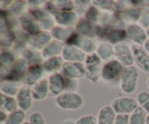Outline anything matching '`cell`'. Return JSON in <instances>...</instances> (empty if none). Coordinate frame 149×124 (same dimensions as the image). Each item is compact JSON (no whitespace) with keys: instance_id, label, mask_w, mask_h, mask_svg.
<instances>
[{"instance_id":"1","label":"cell","mask_w":149,"mask_h":124,"mask_svg":"<svg viewBox=\"0 0 149 124\" xmlns=\"http://www.w3.org/2000/svg\"><path fill=\"white\" fill-rule=\"evenodd\" d=\"M56 104L65 110H77L84 104L83 97L77 92H63L56 98Z\"/></svg>"},{"instance_id":"2","label":"cell","mask_w":149,"mask_h":124,"mask_svg":"<svg viewBox=\"0 0 149 124\" xmlns=\"http://www.w3.org/2000/svg\"><path fill=\"white\" fill-rule=\"evenodd\" d=\"M101 64L102 59L97 53L88 54L84 61L85 77L93 83H96L101 75Z\"/></svg>"},{"instance_id":"3","label":"cell","mask_w":149,"mask_h":124,"mask_svg":"<svg viewBox=\"0 0 149 124\" xmlns=\"http://www.w3.org/2000/svg\"><path fill=\"white\" fill-rule=\"evenodd\" d=\"M139 77L138 70L136 67H129L124 68L120 79V87L125 93H132L135 90Z\"/></svg>"},{"instance_id":"4","label":"cell","mask_w":149,"mask_h":124,"mask_svg":"<svg viewBox=\"0 0 149 124\" xmlns=\"http://www.w3.org/2000/svg\"><path fill=\"white\" fill-rule=\"evenodd\" d=\"M29 67V64L24 58H19L10 67L9 71L4 76V80L15 82V83L21 80H23Z\"/></svg>"},{"instance_id":"5","label":"cell","mask_w":149,"mask_h":124,"mask_svg":"<svg viewBox=\"0 0 149 124\" xmlns=\"http://www.w3.org/2000/svg\"><path fill=\"white\" fill-rule=\"evenodd\" d=\"M113 53L116 60L123 66L124 68L132 67L134 63L133 55L132 50L126 42L123 41L115 45Z\"/></svg>"},{"instance_id":"6","label":"cell","mask_w":149,"mask_h":124,"mask_svg":"<svg viewBox=\"0 0 149 124\" xmlns=\"http://www.w3.org/2000/svg\"><path fill=\"white\" fill-rule=\"evenodd\" d=\"M111 106L116 114L130 115L139 106L136 99L132 97H121L114 99Z\"/></svg>"},{"instance_id":"7","label":"cell","mask_w":149,"mask_h":124,"mask_svg":"<svg viewBox=\"0 0 149 124\" xmlns=\"http://www.w3.org/2000/svg\"><path fill=\"white\" fill-rule=\"evenodd\" d=\"M61 74L65 77L71 79H78L85 76V67L83 62H68L63 63L61 69Z\"/></svg>"},{"instance_id":"8","label":"cell","mask_w":149,"mask_h":124,"mask_svg":"<svg viewBox=\"0 0 149 124\" xmlns=\"http://www.w3.org/2000/svg\"><path fill=\"white\" fill-rule=\"evenodd\" d=\"M100 28V26L84 18L79 20L76 26V32L84 37L93 39L95 36H99Z\"/></svg>"},{"instance_id":"9","label":"cell","mask_w":149,"mask_h":124,"mask_svg":"<svg viewBox=\"0 0 149 124\" xmlns=\"http://www.w3.org/2000/svg\"><path fill=\"white\" fill-rule=\"evenodd\" d=\"M99 36L105 38L108 42L112 44H118L123 42L124 39L127 36L126 31L123 29H116L114 27L103 26L100 28Z\"/></svg>"},{"instance_id":"10","label":"cell","mask_w":149,"mask_h":124,"mask_svg":"<svg viewBox=\"0 0 149 124\" xmlns=\"http://www.w3.org/2000/svg\"><path fill=\"white\" fill-rule=\"evenodd\" d=\"M134 62L146 73H149V54L143 46L133 45L131 47Z\"/></svg>"},{"instance_id":"11","label":"cell","mask_w":149,"mask_h":124,"mask_svg":"<svg viewBox=\"0 0 149 124\" xmlns=\"http://www.w3.org/2000/svg\"><path fill=\"white\" fill-rule=\"evenodd\" d=\"M124 67L117 61L112 60L106 63L102 68L101 77L106 81L113 80L122 75Z\"/></svg>"},{"instance_id":"12","label":"cell","mask_w":149,"mask_h":124,"mask_svg":"<svg viewBox=\"0 0 149 124\" xmlns=\"http://www.w3.org/2000/svg\"><path fill=\"white\" fill-rule=\"evenodd\" d=\"M127 35L131 41L135 43V45H142L145 44L148 39L146 31L140 25L131 24L127 28Z\"/></svg>"},{"instance_id":"13","label":"cell","mask_w":149,"mask_h":124,"mask_svg":"<svg viewBox=\"0 0 149 124\" xmlns=\"http://www.w3.org/2000/svg\"><path fill=\"white\" fill-rule=\"evenodd\" d=\"M30 15L39 26L45 30H52L55 27L53 18L44 10H41L40 8L31 9Z\"/></svg>"},{"instance_id":"14","label":"cell","mask_w":149,"mask_h":124,"mask_svg":"<svg viewBox=\"0 0 149 124\" xmlns=\"http://www.w3.org/2000/svg\"><path fill=\"white\" fill-rule=\"evenodd\" d=\"M64 61L68 62H82L86 59V53L74 45H65L62 52Z\"/></svg>"},{"instance_id":"15","label":"cell","mask_w":149,"mask_h":124,"mask_svg":"<svg viewBox=\"0 0 149 124\" xmlns=\"http://www.w3.org/2000/svg\"><path fill=\"white\" fill-rule=\"evenodd\" d=\"M48 80L49 95L58 97L65 91V77L61 73H53Z\"/></svg>"},{"instance_id":"16","label":"cell","mask_w":149,"mask_h":124,"mask_svg":"<svg viewBox=\"0 0 149 124\" xmlns=\"http://www.w3.org/2000/svg\"><path fill=\"white\" fill-rule=\"evenodd\" d=\"M17 105L19 109L24 112H27L31 109L32 106L31 89L28 85H23L20 88L18 93L16 96Z\"/></svg>"},{"instance_id":"17","label":"cell","mask_w":149,"mask_h":124,"mask_svg":"<svg viewBox=\"0 0 149 124\" xmlns=\"http://www.w3.org/2000/svg\"><path fill=\"white\" fill-rule=\"evenodd\" d=\"M31 95L33 100L42 101L49 95V80L41 79L31 87Z\"/></svg>"},{"instance_id":"18","label":"cell","mask_w":149,"mask_h":124,"mask_svg":"<svg viewBox=\"0 0 149 124\" xmlns=\"http://www.w3.org/2000/svg\"><path fill=\"white\" fill-rule=\"evenodd\" d=\"M44 71V67L42 64L29 66L27 71L26 73L23 82L25 85H31L36 84L39 80H41Z\"/></svg>"},{"instance_id":"19","label":"cell","mask_w":149,"mask_h":124,"mask_svg":"<svg viewBox=\"0 0 149 124\" xmlns=\"http://www.w3.org/2000/svg\"><path fill=\"white\" fill-rule=\"evenodd\" d=\"M52 38L51 33L47 32H41L29 39V45L33 49L40 50L45 48V47L52 40Z\"/></svg>"},{"instance_id":"20","label":"cell","mask_w":149,"mask_h":124,"mask_svg":"<svg viewBox=\"0 0 149 124\" xmlns=\"http://www.w3.org/2000/svg\"><path fill=\"white\" fill-rule=\"evenodd\" d=\"M55 21L60 26L65 27H72L79 22L78 15L75 12H59L55 16Z\"/></svg>"},{"instance_id":"21","label":"cell","mask_w":149,"mask_h":124,"mask_svg":"<svg viewBox=\"0 0 149 124\" xmlns=\"http://www.w3.org/2000/svg\"><path fill=\"white\" fill-rule=\"evenodd\" d=\"M20 23L23 29L32 36L40 33L41 27L31 15H23L20 18Z\"/></svg>"},{"instance_id":"22","label":"cell","mask_w":149,"mask_h":124,"mask_svg":"<svg viewBox=\"0 0 149 124\" xmlns=\"http://www.w3.org/2000/svg\"><path fill=\"white\" fill-rule=\"evenodd\" d=\"M64 47L65 46L63 42L56 39H52L42 50V56L47 58L58 56L62 54Z\"/></svg>"},{"instance_id":"23","label":"cell","mask_w":149,"mask_h":124,"mask_svg":"<svg viewBox=\"0 0 149 124\" xmlns=\"http://www.w3.org/2000/svg\"><path fill=\"white\" fill-rule=\"evenodd\" d=\"M117 114L110 105L103 106L100 109L97 116L98 124H114Z\"/></svg>"},{"instance_id":"24","label":"cell","mask_w":149,"mask_h":124,"mask_svg":"<svg viewBox=\"0 0 149 124\" xmlns=\"http://www.w3.org/2000/svg\"><path fill=\"white\" fill-rule=\"evenodd\" d=\"M75 32L72 27L57 26L51 30V35L54 39L66 42Z\"/></svg>"},{"instance_id":"25","label":"cell","mask_w":149,"mask_h":124,"mask_svg":"<svg viewBox=\"0 0 149 124\" xmlns=\"http://www.w3.org/2000/svg\"><path fill=\"white\" fill-rule=\"evenodd\" d=\"M42 54H41L39 50L33 48L26 49L23 52V58L27 61L29 66L40 64L41 61H42Z\"/></svg>"},{"instance_id":"26","label":"cell","mask_w":149,"mask_h":124,"mask_svg":"<svg viewBox=\"0 0 149 124\" xmlns=\"http://www.w3.org/2000/svg\"><path fill=\"white\" fill-rule=\"evenodd\" d=\"M1 110L5 112H10L16 110L17 109V102L16 98L12 97V96H6V95L1 93Z\"/></svg>"},{"instance_id":"27","label":"cell","mask_w":149,"mask_h":124,"mask_svg":"<svg viewBox=\"0 0 149 124\" xmlns=\"http://www.w3.org/2000/svg\"><path fill=\"white\" fill-rule=\"evenodd\" d=\"M63 58L62 56H55L52 58H47L46 61L44 62L43 67L44 70H45L47 72H52L61 69V67L63 64Z\"/></svg>"},{"instance_id":"28","label":"cell","mask_w":149,"mask_h":124,"mask_svg":"<svg viewBox=\"0 0 149 124\" xmlns=\"http://www.w3.org/2000/svg\"><path fill=\"white\" fill-rule=\"evenodd\" d=\"M20 88L15 82L3 80L1 83V93L12 97L16 96Z\"/></svg>"},{"instance_id":"29","label":"cell","mask_w":149,"mask_h":124,"mask_svg":"<svg viewBox=\"0 0 149 124\" xmlns=\"http://www.w3.org/2000/svg\"><path fill=\"white\" fill-rule=\"evenodd\" d=\"M148 113L141 106L130 115V124H146Z\"/></svg>"},{"instance_id":"30","label":"cell","mask_w":149,"mask_h":124,"mask_svg":"<svg viewBox=\"0 0 149 124\" xmlns=\"http://www.w3.org/2000/svg\"><path fill=\"white\" fill-rule=\"evenodd\" d=\"M25 118L26 112L20 109H17L8 114L4 124H22L25 122Z\"/></svg>"},{"instance_id":"31","label":"cell","mask_w":149,"mask_h":124,"mask_svg":"<svg viewBox=\"0 0 149 124\" xmlns=\"http://www.w3.org/2000/svg\"><path fill=\"white\" fill-rule=\"evenodd\" d=\"M141 12V9L128 8L122 13V18L124 21L128 23L139 21Z\"/></svg>"},{"instance_id":"32","label":"cell","mask_w":149,"mask_h":124,"mask_svg":"<svg viewBox=\"0 0 149 124\" xmlns=\"http://www.w3.org/2000/svg\"><path fill=\"white\" fill-rule=\"evenodd\" d=\"M97 54L101 59L108 60L111 57H112L114 53H113V49L112 48L111 45L107 43H104L100 45L97 48Z\"/></svg>"},{"instance_id":"33","label":"cell","mask_w":149,"mask_h":124,"mask_svg":"<svg viewBox=\"0 0 149 124\" xmlns=\"http://www.w3.org/2000/svg\"><path fill=\"white\" fill-rule=\"evenodd\" d=\"M0 61H1V67H4L5 68H7V67H12L16 61L14 54L10 51H5L2 53Z\"/></svg>"},{"instance_id":"34","label":"cell","mask_w":149,"mask_h":124,"mask_svg":"<svg viewBox=\"0 0 149 124\" xmlns=\"http://www.w3.org/2000/svg\"><path fill=\"white\" fill-rule=\"evenodd\" d=\"M84 18L87 20L95 23L98 21L100 20V13H99L97 7H96V6L95 5L90 6L87 13H86Z\"/></svg>"},{"instance_id":"35","label":"cell","mask_w":149,"mask_h":124,"mask_svg":"<svg viewBox=\"0 0 149 124\" xmlns=\"http://www.w3.org/2000/svg\"><path fill=\"white\" fill-rule=\"evenodd\" d=\"M54 4L59 12H73L74 4L72 1H55Z\"/></svg>"},{"instance_id":"36","label":"cell","mask_w":149,"mask_h":124,"mask_svg":"<svg viewBox=\"0 0 149 124\" xmlns=\"http://www.w3.org/2000/svg\"><path fill=\"white\" fill-rule=\"evenodd\" d=\"M74 11L77 15H84L88 10L90 6V1H74Z\"/></svg>"},{"instance_id":"37","label":"cell","mask_w":149,"mask_h":124,"mask_svg":"<svg viewBox=\"0 0 149 124\" xmlns=\"http://www.w3.org/2000/svg\"><path fill=\"white\" fill-rule=\"evenodd\" d=\"M138 22L140 26H142L143 29H146L149 28V6H146L141 9V15Z\"/></svg>"},{"instance_id":"38","label":"cell","mask_w":149,"mask_h":124,"mask_svg":"<svg viewBox=\"0 0 149 124\" xmlns=\"http://www.w3.org/2000/svg\"><path fill=\"white\" fill-rule=\"evenodd\" d=\"M26 2L23 1H15V4H11L9 8V12L13 15H19L23 13L26 9Z\"/></svg>"},{"instance_id":"39","label":"cell","mask_w":149,"mask_h":124,"mask_svg":"<svg viewBox=\"0 0 149 124\" xmlns=\"http://www.w3.org/2000/svg\"><path fill=\"white\" fill-rule=\"evenodd\" d=\"M15 40V36L13 34L10 32H6V33L1 34V48H10L13 45V42Z\"/></svg>"},{"instance_id":"40","label":"cell","mask_w":149,"mask_h":124,"mask_svg":"<svg viewBox=\"0 0 149 124\" xmlns=\"http://www.w3.org/2000/svg\"><path fill=\"white\" fill-rule=\"evenodd\" d=\"M78 88H79L78 80L65 77V91L76 92L77 90H78Z\"/></svg>"},{"instance_id":"41","label":"cell","mask_w":149,"mask_h":124,"mask_svg":"<svg viewBox=\"0 0 149 124\" xmlns=\"http://www.w3.org/2000/svg\"><path fill=\"white\" fill-rule=\"evenodd\" d=\"M76 124H98V122H97V118L95 116L87 115L77 120Z\"/></svg>"},{"instance_id":"42","label":"cell","mask_w":149,"mask_h":124,"mask_svg":"<svg viewBox=\"0 0 149 124\" xmlns=\"http://www.w3.org/2000/svg\"><path fill=\"white\" fill-rule=\"evenodd\" d=\"M29 124H46L44 117L38 112H33L29 117Z\"/></svg>"},{"instance_id":"43","label":"cell","mask_w":149,"mask_h":124,"mask_svg":"<svg viewBox=\"0 0 149 124\" xmlns=\"http://www.w3.org/2000/svg\"><path fill=\"white\" fill-rule=\"evenodd\" d=\"M43 10L47 14H49V15H53L55 16L59 13V10H58V8L55 5L54 2H52V1H46L45 4H44Z\"/></svg>"},{"instance_id":"44","label":"cell","mask_w":149,"mask_h":124,"mask_svg":"<svg viewBox=\"0 0 149 124\" xmlns=\"http://www.w3.org/2000/svg\"><path fill=\"white\" fill-rule=\"evenodd\" d=\"M109 1H94L95 6L100 7L103 10H114L115 4H113V1H111L109 3Z\"/></svg>"},{"instance_id":"45","label":"cell","mask_w":149,"mask_h":124,"mask_svg":"<svg viewBox=\"0 0 149 124\" xmlns=\"http://www.w3.org/2000/svg\"><path fill=\"white\" fill-rule=\"evenodd\" d=\"M137 102H138V105L142 106L147 102H149V93L146 91H142L137 96Z\"/></svg>"},{"instance_id":"46","label":"cell","mask_w":149,"mask_h":124,"mask_svg":"<svg viewBox=\"0 0 149 124\" xmlns=\"http://www.w3.org/2000/svg\"><path fill=\"white\" fill-rule=\"evenodd\" d=\"M114 124H130V115L117 114Z\"/></svg>"},{"instance_id":"47","label":"cell","mask_w":149,"mask_h":124,"mask_svg":"<svg viewBox=\"0 0 149 124\" xmlns=\"http://www.w3.org/2000/svg\"><path fill=\"white\" fill-rule=\"evenodd\" d=\"M7 116H8V115H7V112L1 110V112H0V122H1V124H4V123L7 120Z\"/></svg>"},{"instance_id":"48","label":"cell","mask_w":149,"mask_h":124,"mask_svg":"<svg viewBox=\"0 0 149 124\" xmlns=\"http://www.w3.org/2000/svg\"><path fill=\"white\" fill-rule=\"evenodd\" d=\"M61 124H76V121L73 119H68L61 123Z\"/></svg>"},{"instance_id":"49","label":"cell","mask_w":149,"mask_h":124,"mask_svg":"<svg viewBox=\"0 0 149 124\" xmlns=\"http://www.w3.org/2000/svg\"><path fill=\"white\" fill-rule=\"evenodd\" d=\"M141 107H143L144 109V110L148 113V115H149V102H147L146 104H145L144 105H143Z\"/></svg>"},{"instance_id":"50","label":"cell","mask_w":149,"mask_h":124,"mask_svg":"<svg viewBox=\"0 0 149 124\" xmlns=\"http://www.w3.org/2000/svg\"><path fill=\"white\" fill-rule=\"evenodd\" d=\"M144 48L146 49V50L148 52V53L149 54V38L146 40V42H145V44L143 45Z\"/></svg>"},{"instance_id":"51","label":"cell","mask_w":149,"mask_h":124,"mask_svg":"<svg viewBox=\"0 0 149 124\" xmlns=\"http://www.w3.org/2000/svg\"><path fill=\"white\" fill-rule=\"evenodd\" d=\"M146 124H149V115H147L146 120Z\"/></svg>"},{"instance_id":"52","label":"cell","mask_w":149,"mask_h":124,"mask_svg":"<svg viewBox=\"0 0 149 124\" xmlns=\"http://www.w3.org/2000/svg\"><path fill=\"white\" fill-rule=\"evenodd\" d=\"M146 33H147V35H148V37L149 38V28L146 29Z\"/></svg>"},{"instance_id":"53","label":"cell","mask_w":149,"mask_h":124,"mask_svg":"<svg viewBox=\"0 0 149 124\" xmlns=\"http://www.w3.org/2000/svg\"><path fill=\"white\" fill-rule=\"evenodd\" d=\"M147 85H148V88H149V77H148V80H147Z\"/></svg>"},{"instance_id":"54","label":"cell","mask_w":149,"mask_h":124,"mask_svg":"<svg viewBox=\"0 0 149 124\" xmlns=\"http://www.w3.org/2000/svg\"><path fill=\"white\" fill-rule=\"evenodd\" d=\"M22 124H29V122H24L23 123H22Z\"/></svg>"}]
</instances>
